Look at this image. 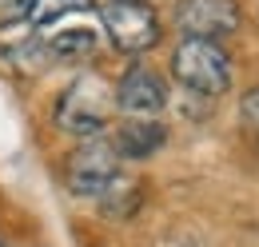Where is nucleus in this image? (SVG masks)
Listing matches in <instances>:
<instances>
[{
    "label": "nucleus",
    "mask_w": 259,
    "mask_h": 247,
    "mask_svg": "<svg viewBox=\"0 0 259 247\" xmlns=\"http://www.w3.org/2000/svg\"><path fill=\"white\" fill-rule=\"evenodd\" d=\"M92 0H36L32 4V20L36 28H60L68 16H88Z\"/></svg>",
    "instance_id": "obj_10"
},
{
    "label": "nucleus",
    "mask_w": 259,
    "mask_h": 247,
    "mask_svg": "<svg viewBox=\"0 0 259 247\" xmlns=\"http://www.w3.org/2000/svg\"><path fill=\"white\" fill-rule=\"evenodd\" d=\"M32 4L36 0H0V32L24 24V20L32 16Z\"/></svg>",
    "instance_id": "obj_11"
},
{
    "label": "nucleus",
    "mask_w": 259,
    "mask_h": 247,
    "mask_svg": "<svg viewBox=\"0 0 259 247\" xmlns=\"http://www.w3.org/2000/svg\"><path fill=\"white\" fill-rule=\"evenodd\" d=\"M171 76L188 88L192 96H224L231 88V64L227 52L215 40H192L184 36L180 48L171 52Z\"/></svg>",
    "instance_id": "obj_2"
},
{
    "label": "nucleus",
    "mask_w": 259,
    "mask_h": 247,
    "mask_svg": "<svg viewBox=\"0 0 259 247\" xmlns=\"http://www.w3.org/2000/svg\"><path fill=\"white\" fill-rule=\"evenodd\" d=\"M239 120H243V128H247V132H251V136L259 140V88H255V92H247V96H243Z\"/></svg>",
    "instance_id": "obj_12"
},
{
    "label": "nucleus",
    "mask_w": 259,
    "mask_h": 247,
    "mask_svg": "<svg viewBox=\"0 0 259 247\" xmlns=\"http://www.w3.org/2000/svg\"><path fill=\"white\" fill-rule=\"evenodd\" d=\"M68 187L76 195H88V199H100L104 187L120 176V152L112 148V140H84L76 152L68 155Z\"/></svg>",
    "instance_id": "obj_4"
},
{
    "label": "nucleus",
    "mask_w": 259,
    "mask_h": 247,
    "mask_svg": "<svg viewBox=\"0 0 259 247\" xmlns=\"http://www.w3.org/2000/svg\"><path fill=\"white\" fill-rule=\"evenodd\" d=\"M100 20H104L108 40L128 56H140L160 44V16L148 0H104Z\"/></svg>",
    "instance_id": "obj_3"
},
{
    "label": "nucleus",
    "mask_w": 259,
    "mask_h": 247,
    "mask_svg": "<svg viewBox=\"0 0 259 247\" xmlns=\"http://www.w3.org/2000/svg\"><path fill=\"white\" fill-rule=\"evenodd\" d=\"M112 104H116V92L100 80V76H76L68 84L60 100H56V128L68 132V136H80V140H96L104 136V128L112 120Z\"/></svg>",
    "instance_id": "obj_1"
},
{
    "label": "nucleus",
    "mask_w": 259,
    "mask_h": 247,
    "mask_svg": "<svg viewBox=\"0 0 259 247\" xmlns=\"http://www.w3.org/2000/svg\"><path fill=\"white\" fill-rule=\"evenodd\" d=\"M48 52L56 60H88L96 52V28L76 24V28H56L48 36Z\"/></svg>",
    "instance_id": "obj_9"
},
{
    "label": "nucleus",
    "mask_w": 259,
    "mask_h": 247,
    "mask_svg": "<svg viewBox=\"0 0 259 247\" xmlns=\"http://www.w3.org/2000/svg\"><path fill=\"white\" fill-rule=\"evenodd\" d=\"M140 199H144V191H140V180H132V176H116L112 184L104 187V195H100V212L108 219H128L136 216V208H140Z\"/></svg>",
    "instance_id": "obj_8"
},
{
    "label": "nucleus",
    "mask_w": 259,
    "mask_h": 247,
    "mask_svg": "<svg viewBox=\"0 0 259 247\" xmlns=\"http://www.w3.org/2000/svg\"><path fill=\"white\" fill-rule=\"evenodd\" d=\"M243 12L235 0H180L176 4V28L192 40H224L239 28Z\"/></svg>",
    "instance_id": "obj_5"
},
{
    "label": "nucleus",
    "mask_w": 259,
    "mask_h": 247,
    "mask_svg": "<svg viewBox=\"0 0 259 247\" xmlns=\"http://www.w3.org/2000/svg\"><path fill=\"white\" fill-rule=\"evenodd\" d=\"M0 247H4V243H0Z\"/></svg>",
    "instance_id": "obj_13"
},
{
    "label": "nucleus",
    "mask_w": 259,
    "mask_h": 247,
    "mask_svg": "<svg viewBox=\"0 0 259 247\" xmlns=\"http://www.w3.org/2000/svg\"><path fill=\"white\" fill-rule=\"evenodd\" d=\"M163 144H167V128L156 116H132L112 136V148L120 152V159H152Z\"/></svg>",
    "instance_id": "obj_7"
},
{
    "label": "nucleus",
    "mask_w": 259,
    "mask_h": 247,
    "mask_svg": "<svg viewBox=\"0 0 259 247\" xmlns=\"http://www.w3.org/2000/svg\"><path fill=\"white\" fill-rule=\"evenodd\" d=\"M167 104V84L160 80V72H152L148 64H136L120 76L116 84V108L128 116H156Z\"/></svg>",
    "instance_id": "obj_6"
}]
</instances>
